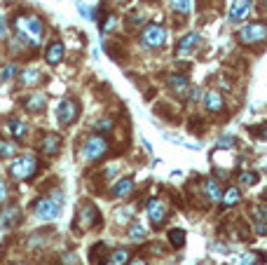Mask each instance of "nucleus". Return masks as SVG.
I'll list each match as a JSON object with an SVG mask.
<instances>
[{"instance_id":"72a5a7b5","label":"nucleus","mask_w":267,"mask_h":265,"mask_svg":"<svg viewBox=\"0 0 267 265\" xmlns=\"http://www.w3.org/2000/svg\"><path fill=\"white\" fill-rule=\"evenodd\" d=\"M251 214L256 216L258 221H262V223L267 221V207H265V205H256L253 209H251Z\"/></svg>"},{"instance_id":"58836bf2","label":"nucleus","mask_w":267,"mask_h":265,"mask_svg":"<svg viewBox=\"0 0 267 265\" xmlns=\"http://www.w3.org/2000/svg\"><path fill=\"white\" fill-rule=\"evenodd\" d=\"M127 265H148V263H145V258H134L131 263H127Z\"/></svg>"},{"instance_id":"6e6552de","label":"nucleus","mask_w":267,"mask_h":265,"mask_svg":"<svg viewBox=\"0 0 267 265\" xmlns=\"http://www.w3.org/2000/svg\"><path fill=\"white\" fill-rule=\"evenodd\" d=\"M80 115V104L75 99H61L59 106H56V120L63 127H71L73 122L78 120Z\"/></svg>"},{"instance_id":"7ed1b4c3","label":"nucleus","mask_w":267,"mask_h":265,"mask_svg":"<svg viewBox=\"0 0 267 265\" xmlns=\"http://www.w3.org/2000/svg\"><path fill=\"white\" fill-rule=\"evenodd\" d=\"M101 226V216H99V209H96L92 202H80L78 207V216L73 221V228L78 232L82 230H92V228Z\"/></svg>"},{"instance_id":"79ce46f5","label":"nucleus","mask_w":267,"mask_h":265,"mask_svg":"<svg viewBox=\"0 0 267 265\" xmlns=\"http://www.w3.org/2000/svg\"><path fill=\"white\" fill-rule=\"evenodd\" d=\"M265 197H267V190H265Z\"/></svg>"},{"instance_id":"c85d7f7f","label":"nucleus","mask_w":267,"mask_h":265,"mask_svg":"<svg viewBox=\"0 0 267 265\" xmlns=\"http://www.w3.org/2000/svg\"><path fill=\"white\" fill-rule=\"evenodd\" d=\"M99 26H101V33H110L113 28L117 26V17H115V14H108V17L101 19Z\"/></svg>"},{"instance_id":"cd10ccee","label":"nucleus","mask_w":267,"mask_h":265,"mask_svg":"<svg viewBox=\"0 0 267 265\" xmlns=\"http://www.w3.org/2000/svg\"><path fill=\"white\" fill-rule=\"evenodd\" d=\"M14 153H17V146L7 138H0V157H12Z\"/></svg>"},{"instance_id":"4be33fe9","label":"nucleus","mask_w":267,"mask_h":265,"mask_svg":"<svg viewBox=\"0 0 267 265\" xmlns=\"http://www.w3.org/2000/svg\"><path fill=\"white\" fill-rule=\"evenodd\" d=\"M40 80H42V75H40L38 68H26V71L21 73V80H19V83H21L24 87H33V85H38Z\"/></svg>"},{"instance_id":"9b49d317","label":"nucleus","mask_w":267,"mask_h":265,"mask_svg":"<svg viewBox=\"0 0 267 265\" xmlns=\"http://www.w3.org/2000/svg\"><path fill=\"white\" fill-rule=\"evenodd\" d=\"M167 85H169V89H171L176 96H185L190 92L188 75H181V73H171V75L167 77Z\"/></svg>"},{"instance_id":"c9c22d12","label":"nucleus","mask_w":267,"mask_h":265,"mask_svg":"<svg viewBox=\"0 0 267 265\" xmlns=\"http://www.w3.org/2000/svg\"><path fill=\"white\" fill-rule=\"evenodd\" d=\"M199 96H202L199 87H190V101H199Z\"/></svg>"},{"instance_id":"2f4dec72","label":"nucleus","mask_w":267,"mask_h":265,"mask_svg":"<svg viewBox=\"0 0 267 265\" xmlns=\"http://www.w3.org/2000/svg\"><path fill=\"white\" fill-rule=\"evenodd\" d=\"M171 7L178 12V14H188V12L192 10L190 0H171Z\"/></svg>"},{"instance_id":"20e7f679","label":"nucleus","mask_w":267,"mask_h":265,"mask_svg":"<svg viewBox=\"0 0 267 265\" xmlns=\"http://www.w3.org/2000/svg\"><path fill=\"white\" fill-rule=\"evenodd\" d=\"M59 209H61V195L56 193L54 197H40L33 202V214L35 218L40 221H54L56 216H59Z\"/></svg>"},{"instance_id":"ea45409f","label":"nucleus","mask_w":267,"mask_h":265,"mask_svg":"<svg viewBox=\"0 0 267 265\" xmlns=\"http://www.w3.org/2000/svg\"><path fill=\"white\" fill-rule=\"evenodd\" d=\"M258 136H262V138H265V141H267V125H265V127H260V129H258Z\"/></svg>"},{"instance_id":"0eeeda50","label":"nucleus","mask_w":267,"mask_h":265,"mask_svg":"<svg viewBox=\"0 0 267 265\" xmlns=\"http://www.w3.org/2000/svg\"><path fill=\"white\" fill-rule=\"evenodd\" d=\"M267 40V24L265 22H251L239 31V43L241 45H260Z\"/></svg>"},{"instance_id":"f3484780","label":"nucleus","mask_w":267,"mask_h":265,"mask_svg":"<svg viewBox=\"0 0 267 265\" xmlns=\"http://www.w3.org/2000/svg\"><path fill=\"white\" fill-rule=\"evenodd\" d=\"M199 33H188V35H183V38L178 40V45H176V54H178V59L181 56H188L190 52L195 50L197 45H199Z\"/></svg>"},{"instance_id":"c756f323","label":"nucleus","mask_w":267,"mask_h":265,"mask_svg":"<svg viewBox=\"0 0 267 265\" xmlns=\"http://www.w3.org/2000/svg\"><path fill=\"white\" fill-rule=\"evenodd\" d=\"M232 146H237V138L232 134H225V136H220L216 141V150H225V148H232Z\"/></svg>"},{"instance_id":"a878e982","label":"nucleus","mask_w":267,"mask_h":265,"mask_svg":"<svg viewBox=\"0 0 267 265\" xmlns=\"http://www.w3.org/2000/svg\"><path fill=\"white\" fill-rule=\"evenodd\" d=\"M237 183H239V186H256V183H258V174H256V171H239Z\"/></svg>"},{"instance_id":"ddd939ff","label":"nucleus","mask_w":267,"mask_h":265,"mask_svg":"<svg viewBox=\"0 0 267 265\" xmlns=\"http://www.w3.org/2000/svg\"><path fill=\"white\" fill-rule=\"evenodd\" d=\"M63 43L61 40H52L47 47H44V61L50 64V66H59L63 59Z\"/></svg>"},{"instance_id":"37998d69","label":"nucleus","mask_w":267,"mask_h":265,"mask_svg":"<svg viewBox=\"0 0 267 265\" xmlns=\"http://www.w3.org/2000/svg\"><path fill=\"white\" fill-rule=\"evenodd\" d=\"M150 3H152V0H150Z\"/></svg>"},{"instance_id":"aec40b11","label":"nucleus","mask_w":267,"mask_h":265,"mask_svg":"<svg viewBox=\"0 0 267 265\" xmlns=\"http://www.w3.org/2000/svg\"><path fill=\"white\" fill-rule=\"evenodd\" d=\"M7 132L12 134V138H17V141H24L28 136V125L24 120H17V117H12L7 120Z\"/></svg>"},{"instance_id":"bb28decb","label":"nucleus","mask_w":267,"mask_h":265,"mask_svg":"<svg viewBox=\"0 0 267 265\" xmlns=\"http://www.w3.org/2000/svg\"><path fill=\"white\" fill-rule=\"evenodd\" d=\"M145 235H148V230H145L143 226H139V223L129 226V239H134V242H141V239H145Z\"/></svg>"},{"instance_id":"7c9ffc66","label":"nucleus","mask_w":267,"mask_h":265,"mask_svg":"<svg viewBox=\"0 0 267 265\" xmlns=\"http://www.w3.org/2000/svg\"><path fill=\"white\" fill-rule=\"evenodd\" d=\"M113 127H115V122H113V117H101L99 122H96V129H99L101 134H110Z\"/></svg>"},{"instance_id":"5701e85b","label":"nucleus","mask_w":267,"mask_h":265,"mask_svg":"<svg viewBox=\"0 0 267 265\" xmlns=\"http://www.w3.org/2000/svg\"><path fill=\"white\" fill-rule=\"evenodd\" d=\"M239 199H241V193L237 188H225V193H222V207L230 209V207H234Z\"/></svg>"},{"instance_id":"a19ab883","label":"nucleus","mask_w":267,"mask_h":265,"mask_svg":"<svg viewBox=\"0 0 267 265\" xmlns=\"http://www.w3.org/2000/svg\"><path fill=\"white\" fill-rule=\"evenodd\" d=\"M52 265H61V263H52Z\"/></svg>"},{"instance_id":"473e14b6","label":"nucleus","mask_w":267,"mask_h":265,"mask_svg":"<svg viewBox=\"0 0 267 265\" xmlns=\"http://www.w3.org/2000/svg\"><path fill=\"white\" fill-rule=\"evenodd\" d=\"M14 75H17V66H14V64H7V66L0 71V80H12Z\"/></svg>"},{"instance_id":"412c9836","label":"nucleus","mask_w":267,"mask_h":265,"mask_svg":"<svg viewBox=\"0 0 267 265\" xmlns=\"http://www.w3.org/2000/svg\"><path fill=\"white\" fill-rule=\"evenodd\" d=\"M19 221H21V211H19V207H7V209L3 211V218H0V223H3L5 228L17 226Z\"/></svg>"},{"instance_id":"b1692460","label":"nucleus","mask_w":267,"mask_h":265,"mask_svg":"<svg viewBox=\"0 0 267 265\" xmlns=\"http://www.w3.org/2000/svg\"><path fill=\"white\" fill-rule=\"evenodd\" d=\"M127 260H129V251H127V249H115V251H110L108 265H127Z\"/></svg>"},{"instance_id":"f704fd0d","label":"nucleus","mask_w":267,"mask_h":265,"mask_svg":"<svg viewBox=\"0 0 267 265\" xmlns=\"http://www.w3.org/2000/svg\"><path fill=\"white\" fill-rule=\"evenodd\" d=\"M61 263L63 265H78V256L73 254V251H71V254H63L61 256Z\"/></svg>"},{"instance_id":"6ab92c4d","label":"nucleus","mask_w":267,"mask_h":265,"mask_svg":"<svg viewBox=\"0 0 267 265\" xmlns=\"http://www.w3.org/2000/svg\"><path fill=\"white\" fill-rule=\"evenodd\" d=\"M131 193H134V178L131 176L120 178V181L113 186V190H110V195H113V197H117V199L131 197Z\"/></svg>"},{"instance_id":"4468645a","label":"nucleus","mask_w":267,"mask_h":265,"mask_svg":"<svg viewBox=\"0 0 267 265\" xmlns=\"http://www.w3.org/2000/svg\"><path fill=\"white\" fill-rule=\"evenodd\" d=\"M202 186H204V195L209 202H213V205H216V202H222V193H225V190H222L218 178H204Z\"/></svg>"},{"instance_id":"a211bd4d","label":"nucleus","mask_w":267,"mask_h":265,"mask_svg":"<svg viewBox=\"0 0 267 265\" xmlns=\"http://www.w3.org/2000/svg\"><path fill=\"white\" fill-rule=\"evenodd\" d=\"M108 258H110V249H108V244L96 242L94 247L89 249V263L92 265H106Z\"/></svg>"},{"instance_id":"393cba45","label":"nucleus","mask_w":267,"mask_h":265,"mask_svg":"<svg viewBox=\"0 0 267 265\" xmlns=\"http://www.w3.org/2000/svg\"><path fill=\"white\" fill-rule=\"evenodd\" d=\"M169 244H171L173 249H181L185 244V232L181 230V228H171V230H169Z\"/></svg>"},{"instance_id":"f8f14e48","label":"nucleus","mask_w":267,"mask_h":265,"mask_svg":"<svg viewBox=\"0 0 267 265\" xmlns=\"http://www.w3.org/2000/svg\"><path fill=\"white\" fill-rule=\"evenodd\" d=\"M59 150H61V136L54 134V132L44 134L42 141H40V153L50 155V157H52V155H59Z\"/></svg>"},{"instance_id":"f257e3e1","label":"nucleus","mask_w":267,"mask_h":265,"mask_svg":"<svg viewBox=\"0 0 267 265\" xmlns=\"http://www.w3.org/2000/svg\"><path fill=\"white\" fill-rule=\"evenodd\" d=\"M14 28L19 31L21 40L26 45H33L38 47L40 40H42V22L35 14H21V17L14 19Z\"/></svg>"},{"instance_id":"9d476101","label":"nucleus","mask_w":267,"mask_h":265,"mask_svg":"<svg viewBox=\"0 0 267 265\" xmlns=\"http://www.w3.org/2000/svg\"><path fill=\"white\" fill-rule=\"evenodd\" d=\"M251 7H253V0H232L230 3V12H228V19L232 24H239L249 17Z\"/></svg>"},{"instance_id":"f03ea898","label":"nucleus","mask_w":267,"mask_h":265,"mask_svg":"<svg viewBox=\"0 0 267 265\" xmlns=\"http://www.w3.org/2000/svg\"><path fill=\"white\" fill-rule=\"evenodd\" d=\"M108 153H110V144H108V138L99 136V134L87 136L82 141V146H80V155H82L84 162H99V160H103Z\"/></svg>"},{"instance_id":"423d86ee","label":"nucleus","mask_w":267,"mask_h":265,"mask_svg":"<svg viewBox=\"0 0 267 265\" xmlns=\"http://www.w3.org/2000/svg\"><path fill=\"white\" fill-rule=\"evenodd\" d=\"M141 43L148 47V50H160L167 45V28L162 24H148V26L141 31Z\"/></svg>"},{"instance_id":"1a4fd4ad","label":"nucleus","mask_w":267,"mask_h":265,"mask_svg":"<svg viewBox=\"0 0 267 265\" xmlns=\"http://www.w3.org/2000/svg\"><path fill=\"white\" fill-rule=\"evenodd\" d=\"M167 216H169V207H167V202H164V199L155 197V199H150V202H148V218H150L152 226L160 228L162 223L167 221Z\"/></svg>"},{"instance_id":"2eb2a0df","label":"nucleus","mask_w":267,"mask_h":265,"mask_svg":"<svg viewBox=\"0 0 267 265\" xmlns=\"http://www.w3.org/2000/svg\"><path fill=\"white\" fill-rule=\"evenodd\" d=\"M204 106L209 113H222V108H225V99H222V94L218 92V89H209L204 94Z\"/></svg>"},{"instance_id":"dca6fc26","label":"nucleus","mask_w":267,"mask_h":265,"mask_svg":"<svg viewBox=\"0 0 267 265\" xmlns=\"http://www.w3.org/2000/svg\"><path fill=\"white\" fill-rule=\"evenodd\" d=\"M44 106H47V96L40 94V92H33V94H28L26 99H24V108H26L31 115H38V113H42Z\"/></svg>"},{"instance_id":"e433bc0d","label":"nucleus","mask_w":267,"mask_h":265,"mask_svg":"<svg viewBox=\"0 0 267 265\" xmlns=\"http://www.w3.org/2000/svg\"><path fill=\"white\" fill-rule=\"evenodd\" d=\"M7 199V186H5V181H0V202H5Z\"/></svg>"},{"instance_id":"4c0bfd02","label":"nucleus","mask_w":267,"mask_h":265,"mask_svg":"<svg viewBox=\"0 0 267 265\" xmlns=\"http://www.w3.org/2000/svg\"><path fill=\"white\" fill-rule=\"evenodd\" d=\"M5 35H7V22L5 19H0V40L5 38Z\"/></svg>"},{"instance_id":"39448f33","label":"nucleus","mask_w":267,"mask_h":265,"mask_svg":"<svg viewBox=\"0 0 267 265\" xmlns=\"http://www.w3.org/2000/svg\"><path fill=\"white\" fill-rule=\"evenodd\" d=\"M10 176L14 178V181H26V178H31L38 171V160H35L33 155H21V157H17V160L10 165Z\"/></svg>"}]
</instances>
